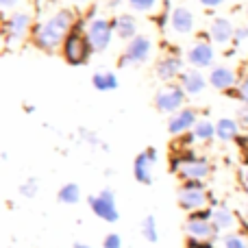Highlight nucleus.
<instances>
[{
  "mask_svg": "<svg viewBox=\"0 0 248 248\" xmlns=\"http://www.w3.org/2000/svg\"><path fill=\"white\" fill-rule=\"evenodd\" d=\"M233 37H235V26H233V22L229 20V17H214V22H211L209 26V39L216 44H229L233 42Z\"/></svg>",
  "mask_w": 248,
  "mask_h": 248,
  "instance_id": "nucleus-17",
  "label": "nucleus"
},
{
  "mask_svg": "<svg viewBox=\"0 0 248 248\" xmlns=\"http://www.w3.org/2000/svg\"><path fill=\"white\" fill-rule=\"evenodd\" d=\"M214 59L216 52L209 42H196L187 50V61L194 68H209V65H214Z\"/></svg>",
  "mask_w": 248,
  "mask_h": 248,
  "instance_id": "nucleus-15",
  "label": "nucleus"
},
{
  "mask_svg": "<svg viewBox=\"0 0 248 248\" xmlns=\"http://www.w3.org/2000/svg\"><path fill=\"white\" fill-rule=\"evenodd\" d=\"M74 2H87V0H74Z\"/></svg>",
  "mask_w": 248,
  "mask_h": 248,
  "instance_id": "nucleus-40",
  "label": "nucleus"
},
{
  "mask_svg": "<svg viewBox=\"0 0 248 248\" xmlns=\"http://www.w3.org/2000/svg\"><path fill=\"white\" fill-rule=\"evenodd\" d=\"M185 98H187V94L181 85H166L155 94V109L172 116V113L181 111L185 107Z\"/></svg>",
  "mask_w": 248,
  "mask_h": 248,
  "instance_id": "nucleus-6",
  "label": "nucleus"
},
{
  "mask_svg": "<svg viewBox=\"0 0 248 248\" xmlns=\"http://www.w3.org/2000/svg\"><path fill=\"white\" fill-rule=\"evenodd\" d=\"M211 222L216 224V229H218L220 233H231L233 229H235V224H237V218H235V214H233L229 207L220 205V207H216L214 209V220H211Z\"/></svg>",
  "mask_w": 248,
  "mask_h": 248,
  "instance_id": "nucleus-20",
  "label": "nucleus"
},
{
  "mask_svg": "<svg viewBox=\"0 0 248 248\" xmlns=\"http://www.w3.org/2000/svg\"><path fill=\"white\" fill-rule=\"evenodd\" d=\"M237 120H240V126L248 128V107H246V105L237 109Z\"/></svg>",
  "mask_w": 248,
  "mask_h": 248,
  "instance_id": "nucleus-33",
  "label": "nucleus"
},
{
  "mask_svg": "<svg viewBox=\"0 0 248 248\" xmlns=\"http://www.w3.org/2000/svg\"><path fill=\"white\" fill-rule=\"evenodd\" d=\"M222 248H248V242L237 233H227L222 237Z\"/></svg>",
  "mask_w": 248,
  "mask_h": 248,
  "instance_id": "nucleus-27",
  "label": "nucleus"
},
{
  "mask_svg": "<svg viewBox=\"0 0 248 248\" xmlns=\"http://www.w3.org/2000/svg\"><path fill=\"white\" fill-rule=\"evenodd\" d=\"M216 137L220 141H235L240 137V122L233 118H220L216 122Z\"/></svg>",
  "mask_w": 248,
  "mask_h": 248,
  "instance_id": "nucleus-22",
  "label": "nucleus"
},
{
  "mask_svg": "<svg viewBox=\"0 0 248 248\" xmlns=\"http://www.w3.org/2000/svg\"><path fill=\"white\" fill-rule=\"evenodd\" d=\"M179 85L183 87V92L187 96H198V94H202V92H205L207 78H205V74H202L198 68H189V70H185V72L181 74Z\"/></svg>",
  "mask_w": 248,
  "mask_h": 248,
  "instance_id": "nucleus-16",
  "label": "nucleus"
},
{
  "mask_svg": "<svg viewBox=\"0 0 248 248\" xmlns=\"http://www.w3.org/2000/svg\"><path fill=\"white\" fill-rule=\"evenodd\" d=\"M237 83V74L233 68H229V65H214L209 72V85L214 87V90L218 92H229L233 90V87Z\"/></svg>",
  "mask_w": 248,
  "mask_h": 248,
  "instance_id": "nucleus-13",
  "label": "nucleus"
},
{
  "mask_svg": "<svg viewBox=\"0 0 248 248\" xmlns=\"http://www.w3.org/2000/svg\"><path fill=\"white\" fill-rule=\"evenodd\" d=\"M185 231L189 237L194 240H202V242H211L218 237V229L214 222H202V220H187L185 222Z\"/></svg>",
  "mask_w": 248,
  "mask_h": 248,
  "instance_id": "nucleus-18",
  "label": "nucleus"
},
{
  "mask_svg": "<svg viewBox=\"0 0 248 248\" xmlns=\"http://www.w3.org/2000/svg\"><path fill=\"white\" fill-rule=\"evenodd\" d=\"M77 16L72 9H59L48 20L39 22L33 29V44L44 52H55L63 46L68 33L72 31Z\"/></svg>",
  "mask_w": 248,
  "mask_h": 248,
  "instance_id": "nucleus-1",
  "label": "nucleus"
},
{
  "mask_svg": "<svg viewBox=\"0 0 248 248\" xmlns=\"http://www.w3.org/2000/svg\"><path fill=\"white\" fill-rule=\"evenodd\" d=\"M31 31V16L24 11H16L4 17L2 22V35L7 44H20Z\"/></svg>",
  "mask_w": 248,
  "mask_h": 248,
  "instance_id": "nucleus-8",
  "label": "nucleus"
},
{
  "mask_svg": "<svg viewBox=\"0 0 248 248\" xmlns=\"http://www.w3.org/2000/svg\"><path fill=\"white\" fill-rule=\"evenodd\" d=\"M157 157H159V153L153 146L141 150L135 157V161H133V176H135L137 183H141V185L153 183V168H155V163H157Z\"/></svg>",
  "mask_w": 248,
  "mask_h": 248,
  "instance_id": "nucleus-9",
  "label": "nucleus"
},
{
  "mask_svg": "<svg viewBox=\"0 0 248 248\" xmlns=\"http://www.w3.org/2000/svg\"><path fill=\"white\" fill-rule=\"evenodd\" d=\"M116 35V29H113V20H107V17H96L87 24V37H90L92 46H94V52H105L109 46H111V39Z\"/></svg>",
  "mask_w": 248,
  "mask_h": 248,
  "instance_id": "nucleus-7",
  "label": "nucleus"
},
{
  "mask_svg": "<svg viewBox=\"0 0 248 248\" xmlns=\"http://www.w3.org/2000/svg\"><path fill=\"white\" fill-rule=\"evenodd\" d=\"M209 172H211L209 159L198 157V155H196V157L189 159L187 163H183V166H181V170L176 172V174H179L183 181H205L207 176H209Z\"/></svg>",
  "mask_w": 248,
  "mask_h": 248,
  "instance_id": "nucleus-12",
  "label": "nucleus"
},
{
  "mask_svg": "<svg viewBox=\"0 0 248 248\" xmlns=\"http://www.w3.org/2000/svg\"><path fill=\"white\" fill-rule=\"evenodd\" d=\"M140 231H141V235H144L146 242H150V244H157L159 229H157V220H155V216H146V218L141 220Z\"/></svg>",
  "mask_w": 248,
  "mask_h": 248,
  "instance_id": "nucleus-24",
  "label": "nucleus"
},
{
  "mask_svg": "<svg viewBox=\"0 0 248 248\" xmlns=\"http://www.w3.org/2000/svg\"><path fill=\"white\" fill-rule=\"evenodd\" d=\"M17 2H20V0H0V7H2V9H11V7H16Z\"/></svg>",
  "mask_w": 248,
  "mask_h": 248,
  "instance_id": "nucleus-35",
  "label": "nucleus"
},
{
  "mask_svg": "<svg viewBox=\"0 0 248 248\" xmlns=\"http://www.w3.org/2000/svg\"><path fill=\"white\" fill-rule=\"evenodd\" d=\"M120 4V0H109V7H118Z\"/></svg>",
  "mask_w": 248,
  "mask_h": 248,
  "instance_id": "nucleus-39",
  "label": "nucleus"
},
{
  "mask_svg": "<svg viewBox=\"0 0 248 248\" xmlns=\"http://www.w3.org/2000/svg\"><path fill=\"white\" fill-rule=\"evenodd\" d=\"M126 4L137 13H148L159 4V0H126Z\"/></svg>",
  "mask_w": 248,
  "mask_h": 248,
  "instance_id": "nucleus-26",
  "label": "nucleus"
},
{
  "mask_svg": "<svg viewBox=\"0 0 248 248\" xmlns=\"http://www.w3.org/2000/svg\"><path fill=\"white\" fill-rule=\"evenodd\" d=\"M242 183H244V185H246V189H248V168H246L244 172H242Z\"/></svg>",
  "mask_w": 248,
  "mask_h": 248,
  "instance_id": "nucleus-37",
  "label": "nucleus"
},
{
  "mask_svg": "<svg viewBox=\"0 0 248 248\" xmlns=\"http://www.w3.org/2000/svg\"><path fill=\"white\" fill-rule=\"evenodd\" d=\"M113 20V29H116V35L124 42H131L133 37H137V20L131 13H122V16L111 17Z\"/></svg>",
  "mask_w": 248,
  "mask_h": 248,
  "instance_id": "nucleus-19",
  "label": "nucleus"
},
{
  "mask_svg": "<svg viewBox=\"0 0 248 248\" xmlns=\"http://www.w3.org/2000/svg\"><path fill=\"white\" fill-rule=\"evenodd\" d=\"M242 163H244V166L248 168V144L244 146V148H242Z\"/></svg>",
  "mask_w": 248,
  "mask_h": 248,
  "instance_id": "nucleus-36",
  "label": "nucleus"
},
{
  "mask_svg": "<svg viewBox=\"0 0 248 248\" xmlns=\"http://www.w3.org/2000/svg\"><path fill=\"white\" fill-rule=\"evenodd\" d=\"M196 122H198L196 109L183 107L181 111L170 116V120H168V133H170V135H185V133H189L196 126Z\"/></svg>",
  "mask_w": 248,
  "mask_h": 248,
  "instance_id": "nucleus-11",
  "label": "nucleus"
},
{
  "mask_svg": "<svg viewBox=\"0 0 248 248\" xmlns=\"http://www.w3.org/2000/svg\"><path fill=\"white\" fill-rule=\"evenodd\" d=\"M196 26V16L192 9L187 7H174L172 9V17H170V29L176 35H189Z\"/></svg>",
  "mask_w": 248,
  "mask_h": 248,
  "instance_id": "nucleus-14",
  "label": "nucleus"
},
{
  "mask_svg": "<svg viewBox=\"0 0 248 248\" xmlns=\"http://www.w3.org/2000/svg\"><path fill=\"white\" fill-rule=\"evenodd\" d=\"M192 131L198 141H211L216 137V124L211 120H198Z\"/></svg>",
  "mask_w": 248,
  "mask_h": 248,
  "instance_id": "nucleus-25",
  "label": "nucleus"
},
{
  "mask_svg": "<svg viewBox=\"0 0 248 248\" xmlns=\"http://www.w3.org/2000/svg\"><path fill=\"white\" fill-rule=\"evenodd\" d=\"M92 85H94L96 92H113L118 90L120 81H118L116 72H111V70H98V72L92 74Z\"/></svg>",
  "mask_w": 248,
  "mask_h": 248,
  "instance_id": "nucleus-21",
  "label": "nucleus"
},
{
  "mask_svg": "<svg viewBox=\"0 0 248 248\" xmlns=\"http://www.w3.org/2000/svg\"><path fill=\"white\" fill-rule=\"evenodd\" d=\"M153 52V42H150L148 35H137L133 37L131 42L126 44L124 52L118 59V68H126V65H140V63H146Z\"/></svg>",
  "mask_w": 248,
  "mask_h": 248,
  "instance_id": "nucleus-4",
  "label": "nucleus"
},
{
  "mask_svg": "<svg viewBox=\"0 0 248 248\" xmlns=\"http://www.w3.org/2000/svg\"><path fill=\"white\" fill-rule=\"evenodd\" d=\"M246 13H248V4H246Z\"/></svg>",
  "mask_w": 248,
  "mask_h": 248,
  "instance_id": "nucleus-41",
  "label": "nucleus"
},
{
  "mask_svg": "<svg viewBox=\"0 0 248 248\" xmlns=\"http://www.w3.org/2000/svg\"><path fill=\"white\" fill-rule=\"evenodd\" d=\"M85 17H77V22H74L72 31L68 33V37H65L63 46H61V55H63L65 63L74 65V68H78V65H85L90 63L92 55H94V46H92L90 37H87V26H85Z\"/></svg>",
  "mask_w": 248,
  "mask_h": 248,
  "instance_id": "nucleus-2",
  "label": "nucleus"
},
{
  "mask_svg": "<svg viewBox=\"0 0 248 248\" xmlns=\"http://www.w3.org/2000/svg\"><path fill=\"white\" fill-rule=\"evenodd\" d=\"M198 2H201L205 9H218L224 4V0H198Z\"/></svg>",
  "mask_w": 248,
  "mask_h": 248,
  "instance_id": "nucleus-34",
  "label": "nucleus"
},
{
  "mask_svg": "<svg viewBox=\"0 0 248 248\" xmlns=\"http://www.w3.org/2000/svg\"><path fill=\"white\" fill-rule=\"evenodd\" d=\"M233 44H235V46H242V44H248V29H244V26H240V29H235V37H233Z\"/></svg>",
  "mask_w": 248,
  "mask_h": 248,
  "instance_id": "nucleus-30",
  "label": "nucleus"
},
{
  "mask_svg": "<svg viewBox=\"0 0 248 248\" xmlns=\"http://www.w3.org/2000/svg\"><path fill=\"white\" fill-rule=\"evenodd\" d=\"M185 248H214L211 242H202V240H194V237H189Z\"/></svg>",
  "mask_w": 248,
  "mask_h": 248,
  "instance_id": "nucleus-31",
  "label": "nucleus"
},
{
  "mask_svg": "<svg viewBox=\"0 0 248 248\" xmlns=\"http://www.w3.org/2000/svg\"><path fill=\"white\" fill-rule=\"evenodd\" d=\"M20 194L26 198H33L35 194H37V179H29L26 183L20 185Z\"/></svg>",
  "mask_w": 248,
  "mask_h": 248,
  "instance_id": "nucleus-28",
  "label": "nucleus"
},
{
  "mask_svg": "<svg viewBox=\"0 0 248 248\" xmlns=\"http://www.w3.org/2000/svg\"><path fill=\"white\" fill-rule=\"evenodd\" d=\"M74 248H92V246L85 244V242H74Z\"/></svg>",
  "mask_w": 248,
  "mask_h": 248,
  "instance_id": "nucleus-38",
  "label": "nucleus"
},
{
  "mask_svg": "<svg viewBox=\"0 0 248 248\" xmlns=\"http://www.w3.org/2000/svg\"><path fill=\"white\" fill-rule=\"evenodd\" d=\"M237 90H240V100L248 107V78H244V81L237 85Z\"/></svg>",
  "mask_w": 248,
  "mask_h": 248,
  "instance_id": "nucleus-32",
  "label": "nucleus"
},
{
  "mask_svg": "<svg viewBox=\"0 0 248 248\" xmlns=\"http://www.w3.org/2000/svg\"><path fill=\"white\" fill-rule=\"evenodd\" d=\"M87 202H90L96 218L105 220V222H109V224H116L118 220H120V211H118L116 196H113L111 189H103V192L94 194V196L87 198Z\"/></svg>",
  "mask_w": 248,
  "mask_h": 248,
  "instance_id": "nucleus-5",
  "label": "nucleus"
},
{
  "mask_svg": "<svg viewBox=\"0 0 248 248\" xmlns=\"http://www.w3.org/2000/svg\"><path fill=\"white\" fill-rule=\"evenodd\" d=\"M103 248H122V237L118 233H109L103 242Z\"/></svg>",
  "mask_w": 248,
  "mask_h": 248,
  "instance_id": "nucleus-29",
  "label": "nucleus"
},
{
  "mask_svg": "<svg viewBox=\"0 0 248 248\" xmlns=\"http://www.w3.org/2000/svg\"><path fill=\"white\" fill-rule=\"evenodd\" d=\"M176 202L187 214L205 209L207 202H209V194H207L205 183L202 181H183V185L179 187V194H176Z\"/></svg>",
  "mask_w": 248,
  "mask_h": 248,
  "instance_id": "nucleus-3",
  "label": "nucleus"
},
{
  "mask_svg": "<svg viewBox=\"0 0 248 248\" xmlns=\"http://www.w3.org/2000/svg\"><path fill=\"white\" fill-rule=\"evenodd\" d=\"M57 201L61 205H77L81 201V187L77 183H65L61 185V189L57 192Z\"/></svg>",
  "mask_w": 248,
  "mask_h": 248,
  "instance_id": "nucleus-23",
  "label": "nucleus"
},
{
  "mask_svg": "<svg viewBox=\"0 0 248 248\" xmlns=\"http://www.w3.org/2000/svg\"><path fill=\"white\" fill-rule=\"evenodd\" d=\"M183 59H181L176 52H170V55L161 57V59L155 63V74H157V78H161V81L170 83L174 81V78H181V74H183Z\"/></svg>",
  "mask_w": 248,
  "mask_h": 248,
  "instance_id": "nucleus-10",
  "label": "nucleus"
}]
</instances>
